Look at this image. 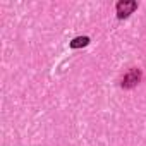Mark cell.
I'll return each mask as SVG.
<instances>
[{
	"mask_svg": "<svg viewBox=\"0 0 146 146\" xmlns=\"http://www.w3.org/2000/svg\"><path fill=\"white\" fill-rule=\"evenodd\" d=\"M136 9H137V4L134 2V0H120V2L117 4V7H115V11H117V17H119V19L129 17Z\"/></svg>",
	"mask_w": 146,
	"mask_h": 146,
	"instance_id": "6da1fadb",
	"label": "cell"
},
{
	"mask_svg": "<svg viewBox=\"0 0 146 146\" xmlns=\"http://www.w3.org/2000/svg\"><path fill=\"white\" fill-rule=\"evenodd\" d=\"M90 43V38L88 36H78L70 41V48H81V46H86Z\"/></svg>",
	"mask_w": 146,
	"mask_h": 146,
	"instance_id": "3957f363",
	"label": "cell"
},
{
	"mask_svg": "<svg viewBox=\"0 0 146 146\" xmlns=\"http://www.w3.org/2000/svg\"><path fill=\"white\" fill-rule=\"evenodd\" d=\"M141 81V70L139 69H131L127 74L122 78V88H127V90H131V88H134L137 83Z\"/></svg>",
	"mask_w": 146,
	"mask_h": 146,
	"instance_id": "7a4b0ae2",
	"label": "cell"
}]
</instances>
